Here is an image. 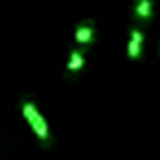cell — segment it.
I'll return each instance as SVG.
<instances>
[{
	"instance_id": "obj_2",
	"label": "cell",
	"mask_w": 160,
	"mask_h": 160,
	"mask_svg": "<svg viewBox=\"0 0 160 160\" xmlns=\"http://www.w3.org/2000/svg\"><path fill=\"white\" fill-rule=\"evenodd\" d=\"M92 27L90 24H83V27H79L77 31H75V40H77V44H88L90 40H92Z\"/></svg>"
},
{
	"instance_id": "obj_1",
	"label": "cell",
	"mask_w": 160,
	"mask_h": 160,
	"mask_svg": "<svg viewBox=\"0 0 160 160\" xmlns=\"http://www.w3.org/2000/svg\"><path fill=\"white\" fill-rule=\"evenodd\" d=\"M22 114H24V118H27V123L31 125V129H33V134L42 140V142H48L51 140V134H48V125H46V121H44V116L38 112V108L31 103V101H24L22 103Z\"/></svg>"
},
{
	"instance_id": "obj_5",
	"label": "cell",
	"mask_w": 160,
	"mask_h": 160,
	"mask_svg": "<svg viewBox=\"0 0 160 160\" xmlns=\"http://www.w3.org/2000/svg\"><path fill=\"white\" fill-rule=\"evenodd\" d=\"M138 18H149V13H151V2H149V0H140V5H138Z\"/></svg>"
},
{
	"instance_id": "obj_3",
	"label": "cell",
	"mask_w": 160,
	"mask_h": 160,
	"mask_svg": "<svg viewBox=\"0 0 160 160\" xmlns=\"http://www.w3.org/2000/svg\"><path fill=\"white\" fill-rule=\"evenodd\" d=\"M81 66H83V57H81V53H79V51H72V53H70V59H68V66H66V68H68L70 72H77Z\"/></svg>"
},
{
	"instance_id": "obj_4",
	"label": "cell",
	"mask_w": 160,
	"mask_h": 160,
	"mask_svg": "<svg viewBox=\"0 0 160 160\" xmlns=\"http://www.w3.org/2000/svg\"><path fill=\"white\" fill-rule=\"evenodd\" d=\"M140 38H142L140 31H134V33H132V42H129V51H127L129 57H138V53H140V51H138V48H140Z\"/></svg>"
}]
</instances>
